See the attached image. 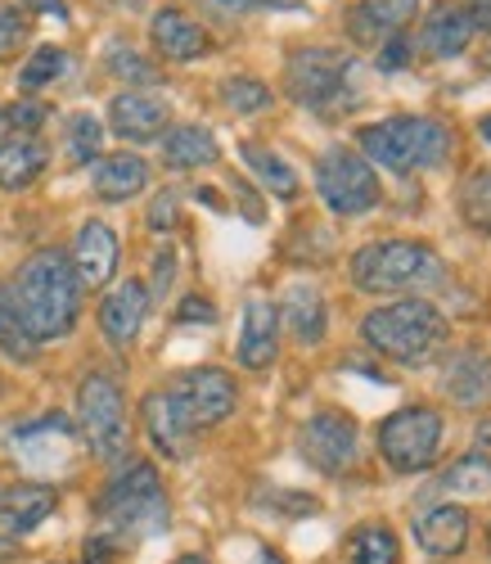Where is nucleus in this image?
Segmentation results:
<instances>
[{"label": "nucleus", "instance_id": "nucleus-1", "mask_svg": "<svg viewBox=\"0 0 491 564\" xmlns=\"http://www.w3.org/2000/svg\"><path fill=\"white\" fill-rule=\"evenodd\" d=\"M6 290H10V303L23 316L28 335L36 344L64 339L73 325H77L81 285H77V271H73V262H68L64 249H36L14 271V280H6Z\"/></svg>", "mask_w": 491, "mask_h": 564}, {"label": "nucleus", "instance_id": "nucleus-31", "mask_svg": "<svg viewBox=\"0 0 491 564\" xmlns=\"http://www.w3.org/2000/svg\"><path fill=\"white\" fill-rule=\"evenodd\" d=\"M460 213L478 235H491V167H478L460 185Z\"/></svg>", "mask_w": 491, "mask_h": 564}, {"label": "nucleus", "instance_id": "nucleus-21", "mask_svg": "<svg viewBox=\"0 0 491 564\" xmlns=\"http://www.w3.org/2000/svg\"><path fill=\"white\" fill-rule=\"evenodd\" d=\"M473 19H469V6H460V0H437L428 23H424V51L433 59H456L469 51L473 41Z\"/></svg>", "mask_w": 491, "mask_h": 564}, {"label": "nucleus", "instance_id": "nucleus-39", "mask_svg": "<svg viewBox=\"0 0 491 564\" xmlns=\"http://www.w3.org/2000/svg\"><path fill=\"white\" fill-rule=\"evenodd\" d=\"M23 41H28V19H23V10L0 6V59L19 55V45H23Z\"/></svg>", "mask_w": 491, "mask_h": 564}, {"label": "nucleus", "instance_id": "nucleus-19", "mask_svg": "<svg viewBox=\"0 0 491 564\" xmlns=\"http://www.w3.org/2000/svg\"><path fill=\"white\" fill-rule=\"evenodd\" d=\"M150 36H154V51L163 59H172V64H194V59L208 55V32L194 23L185 10H176V6H167V10L154 14Z\"/></svg>", "mask_w": 491, "mask_h": 564}, {"label": "nucleus", "instance_id": "nucleus-34", "mask_svg": "<svg viewBox=\"0 0 491 564\" xmlns=\"http://www.w3.org/2000/svg\"><path fill=\"white\" fill-rule=\"evenodd\" d=\"M105 150V127L95 122L90 113H73L68 118V154L73 163H95Z\"/></svg>", "mask_w": 491, "mask_h": 564}, {"label": "nucleus", "instance_id": "nucleus-2", "mask_svg": "<svg viewBox=\"0 0 491 564\" xmlns=\"http://www.w3.org/2000/svg\"><path fill=\"white\" fill-rule=\"evenodd\" d=\"M361 339H365L370 352L415 370V366H428L441 348H447L451 325H447V316H441L428 299H397L388 307L365 312Z\"/></svg>", "mask_w": 491, "mask_h": 564}, {"label": "nucleus", "instance_id": "nucleus-10", "mask_svg": "<svg viewBox=\"0 0 491 564\" xmlns=\"http://www.w3.org/2000/svg\"><path fill=\"white\" fill-rule=\"evenodd\" d=\"M167 393H172V406H176V415L185 420L189 434L217 430L221 420H230V411H234V402H239L234 380H230L221 366H194V370H185Z\"/></svg>", "mask_w": 491, "mask_h": 564}, {"label": "nucleus", "instance_id": "nucleus-22", "mask_svg": "<svg viewBox=\"0 0 491 564\" xmlns=\"http://www.w3.org/2000/svg\"><path fill=\"white\" fill-rule=\"evenodd\" d=\"M140 420H144V434H150L159 456H167V460H185L189 456V430H185V420L176 415L167 389H159V393H150L140 402Z\"/></svg>", "mask_w": 491, "mask_h": 564}, {"label": "nucleus", "instance_id": "nucleus-49", "mask_svg": "<svg viewBox=\"0 0 491 564\" xmlns=\"http://www.w3.org/2000/svg\"><path fill=\"white\" fill-rule=\"evenodd\" d=\"M176 564H208V560H204V555H181Z\"/></svg>", "mask_w": 491, "mask_h": 564}, {"label": "nucleus", "instance_id": "nucleus-42", "mask_svg": "<svg viewBox=\"0 0 491 564\" xmlns=\"http://www.w3.org/2000/svg\"><path fill=\"white\" fill-rule=\"evenodd\" d=\"M172 280H176V253H172V249H159V258H154V285H150V303H154V299H163V294L172 290Z\"/></svg>", "mask_w": 491, "mask_h": 564}, {"label": "nucleus", "instance_id": "nucleus-52", "mask_svg": "<svg viewBox=\"0 0 491 564\" xmlns=\"http://www.w3.org/2000/svg\"><path fill=\"white\" fill-rule=\"evenodd\" d=\"M487 73H491V51H487Z\"/></svg>", "mask_w": 491, "mask_h": 564}, {"label": "nucleus", "instance_id": "nucleus-4", "mask_svg": "<svg viewBox=\"0 0 491 564\" xmlns=\"http://www.w3.org/2000/svg\"><path fill=\"white\" fill-rule=\"evenodd\" d=\"M361 159L370 167H388L397 176L411 172H428L451 159V131L437 118H419V113H402V118H383L361 127L357 135Z\"/></svg>", "mask_w": 491, "mask_h": 564}, {"label": "nucleus", "instance_id": "nucleus-29", "mask_svg": "<svg viewBox=\"0 0 491 564\" xmlns=\"http://www.w3.org/2000/svg\"><path fill=\"white\" fill-rule=\"evenodd\" d=\"M437 488L451 497H491V456H482V452L460 456L447 475L437 479Z\"/></svg>", "mask_w": 491, "mask_h": 564}, {"label": "nucleus", "instance_id": "nucleus-13", "mask_svg": "<svg viewBox=\"0 0 491 564\" xmlns=\"http://www.w3.org/2000/svg\"><path fill=\"white\" fill-rule=\"evenodd\" d=\"M59 506V492L51 484H10L0 488V542H19L41 520H51V510Z\"/></svg>", "mask_w": 491, "mask_h": 564}, {"label": "nucleus", "instance_id": "nucleus-27", "mask_svg": "<svg viewBox=\"0 0 491 564\" xmlns=\"http://www.w3.org/2000/svg\"><path fill=\"white\" fill-rule=\"evenodd\" d=\"M239 154H243V163H249V172L266 185V191L275 195V199H293L298 195V172H293L275 150H266V145H258V140H243L239 145Z\"/></svg>", "mask_w": 491, "mask_h": 564}, {"label": "nucleus", "instance_id": "nucleus-46", "mask_svg": "<svg viewBox=\"0 0 491 564\" xmlns=\"http://www.w3.org/2000/svg\"><path fill=\"white\" fill-rule=\"evenodd\" d=\"M194 195H199V199H204V204H208L212 213H226V204H221V195H217V191H208V185H204V191H194Z\"/></svg>", "mask_w": 491, "mask_h": 564}, {"label": "nucleus", "instance_id": "nucleus-43", "mask_svg": "<svg viewBox=\"0 0 491 564\" xmlns=\"http://www.w3.org/2000/svg\"><path fill=\"white\" fill-rule=\"evenodd\" d=\"M176 321H185V325H194V321H199V325H212V321H217V307H212L208 299H199V294H189V299L181 303Z\"/></svg>", "mask_w": 491, "mask_h": 564}, {"label": "nucleus", "instance_id": "nucleus-7", "mask_svg": "<svg viewBox=\"0 0 491 564\" xmlns=\"http://www.w3.org/2000/svg\"><path fill=\"white\" fill-rule=\"evenodd\" d=\"M316 191L329 204V213H338V217H361L383 204V185H379L374 167L342 145H329L316 159Z\"/></svg>", "mask_w": 491, "mask_h": 564}, {"label": "nucleus", "instance_id": "nucleus-38", "mask_svg": "<svg viewBox=\"0 0 491 564\" xmlns=\"http://www.w3.org/2000/svg\"><path fill=\"white\" fill-rule=\"evenodd\" d=\"M204 10L234 19V14H253V10H303V0H204Z\"/></svg>", "mask_w": 491, "mask_h": 564}, {"label": "nucleus", "instance_id": "nucleus-18", "mask_svg": "<svg viewBox=\"0 0 491 564\" xmlns=\"http://www.w3.org/2000/svg\"><path fill=\"white\" fill-rule=\"evenodd\" d=\"M441 393H447L456 406H469V411L491 406V357L478 352V348L456 352L447 361V370H441Z\"/></svg>", "mask_w": 491, "mask_h": 564}, {"label": "nucleus", "instance_id": "nucleus-25", "mask_svg": "<svg viewBox=\"0 0 491 564\" xmlns=\"http://www.w3.org/2000/svg\"><path fill=\"white\" fill-rule=\"evenodd\" d=\"M51 167V150L41 135H10L0 145V191H28Z\"/></svg>", "mask_w": 491, "mask_h": 564}, {"label": "nucleus", "instance_id": "nucleus-9", "mask_svg": "<svg viewBox=\"0 0 491 564\" xmlns=\"http://www.w3.org/2000/svg\"><path fill=\"white\" fill-rule=\"evenodd\" d=\"M77 430L100 460H118L127 452V406L122 389L109 375H86L77 389Z\"/></svg>", "mask_w": 491, "mask_h": 564}, {"label": "nucleus", "instance_id": "nucleus-12", "mask_svg": "<svg viewBox=\"0 0 491 564\" xmlns=\"http://www.w3.org/2000/svg\"><path fill=\"white\" fill-rule=\"evenodd\" d=\"M118 253H122V245H118V230L109 221H100V217L81 221L73 258H68L73 271H77V285L81 290H105L113 280V271H118Z\"/></svg>", "mask_w": 491, "mask_h": 564}, {"label": "nucleus", "instance_id": "nucleus-41", "mask_svg": "<svg viewBox=\"0 0 491 564\" xmlns=\"http://www.w3.org/2000/svg\"><path fill=\"white\" fill-rule=\"evenodd\" d=\"M176 221H181V199H176V191H163L150 204V230H176Z\"/></svg>", "mask_w": 491, "mask_h": 564}, {"label": "nucleus", "instance_id": "nucleus-36", "mask_svg": "<svg viewBox=\"0 0 491 564\" xmlns=\"http://www.w3.org/2000/svg\"><path fill=\"white\" fill-rule=\"evenodd\" d=\"M109 73H113V77H122V82H135V86L159 82V68H154L150 59H144L140 51L122 45V41H113V45H109Z\"/></svg>", "mask_w": 491, "mask_h": 564}, {"label": "nucleus", "instance_id": "nucleus-32", "mask_svg": "<svg viewBox=\"0 0 491 564\" xmlns=\"http://www.w3.org/2000/svg\"><path fill=\"white\" fill-rule=\"evenodd\" d=\"M221 100H226V109H234V113H266L271 109V86L266 82H258V77H226L221 82Z\"/></svg>", "mask_w": 491, "mask_h": 564}, {"label": "nucleus", "instance_id": "nucleus-33", "mask_svg": "<svg viewBox=\"0 0 491 564\" xmlns=\"http://www.w3.org/2000/svg\"><path fill=\"white\" fill-rule=\"evenodd\" d=\"M64 73H68V51H59V45H41V51L23 64L19 86H23V90H41V86L59 82Z\"/></svg>", "mask_w": 491, "mask_h": 564}, {"label": "nucleus", "instance_id": "nucleus-37", "mask_svg": "<svg viewBox=\"0 0 491 564\" xmlns=\"http://www.w3.org/2000/svg\"><path fill=\"white\" fill-rule=\"evenodd\" d=\"M45 118H51V109H45L41 100H14L10 109H0V127H10V131H19V135L41 131Z\"/></svg>", "mask_w": 491, "mask_h": 564}, {"label": "nucleus", "instance_id": "nucleus-5", "mask_svg": "<svg viewBox=\"0 0 491 564\" xmlns=\"http://www.w3.org/2000/svg\"><path fill=\"white\" fill-rule=\"evenodd\" d=\"M100 520H105V533L118 542L167 533L172 510H167L163 479L150 460H131L109 479V488L100 497Z\"/></svg>", "mask_w": 491, "mask_h": 564}, {"label": "nucleus", "instance_id": "nucleus-48", "mask_svg": "<svg viewBox=\"0 0 491 564\" xmlns=\"http://www.w3.org/2000/svg\"><path fill=\"white\" fill-rule=\"evenodd\" d=\"M478 135H482V140H487V145H491V113H487V118L478 122Z\"/></svg>", "mask_w": 491, "mask_h": 564}, {"label": "nucleus", "instance_id": "nucleus-15", "mask_svg": "<svg viewBox=\"0 0 491 564\" xmlns=\"http://www.w3.org/2000/svg\"><path fill=\"white\" fill-rule=\"evenodd\" d=\"M73 438H77L73 420H68V415H59V411H55V415L32 420V425H23V430H14V447H19V456H23L32 469H55V465H68Z\"/></svg>", "mask_w": 491, "mask_h": 564}, {"label": "nucleus", "instance_id": "nucleus-26", "mask_svg": "<svg viewBox=\"0 0 491 564\" xmlns=\"http://www.w3.org/2000/svg\"><path fill=\"white\" fill-rule=\"evenodd\" d=\"M163 163L172 172H189V167H212L221 163V145H217V135L208 127H172L163 135Z\"/></svg>", "mask_w": 491, "mask_h": 564}, {"label": "nucleus", "instance_id": "nucleus-24", "mask_svg": "<svg viewBox=\"0 0 491 564\" xmlns=\"http://www.w3.org/2000/svg\"><path fill=\"white\" fill-rule=\"evenodd\" d=\"M288 330L298 344H320L325 339V325H329V307H325V294L312 285V280H293L284 290V303H280Z\"/></svg>", "mask_w": 491, "mask_h": 564}, {"label": "nucleus", "instance_id": "nucleus-20", "mask_svg": "<svg viewBox=\"0 0 491 564\" xmlns=\"http://www.w3.org/2000/svg\"><path fill=\"white\" fill-rule=\"evenodd\" d=\"M415 542L419 551L437 555V560H451L469 546V510L465 506H428L419 520H415Z\"/></svg>", "mask_w": 491, "mask_h": 564}, {"label": "nucleus", "instance_id": "nucleus-50", "mask_svg": "<svg viewBox=\"0 0 491 564\" xmlns=\"http://www.w3.org/2000/svg\"><path fill=\"white\" fill-rule=\"evenodd\" d=\"M113 6H127L131 10V6H140V0H113Z\"/></svg>", "mask_w": 491, "mask_h": 564}, {"label": "nucleus", "instance_id": "nucleus-6", "mask_svg": "<svg viewBox=\"0 0 491 564\" xmlns=\"http://www.w3.org/2000/svg\"><path fill=\"white\" fill-rule=\"evenodd\" d=\"M352 77V55L334 51V45H307L293 51L284 64V90L293 105L316 109V113H348L357 105V90L348 86Z\"/></svg>", "mask_w": 491, "mask_h": 564}, {"label": "nucleus", "instance_id": "nucleus-35", "mask_svg": "<svg viewBox=\"0 0 491 564\" xmlns=\"http://www.w3.org/2000/svg\"><path fill=\"white\" fill-rule=\"evenodd\" d=\"M361 14L383 32H402L406 23H415L419 0H361Z\"/></svg>", "mask_w": 491, "mask_h": 564}, {"label": "nucleus", "instance_id": "nucleus-47", "mask_svg": "<svg viewBox=\"0 0 491 564\" xmlns=\"http://www.w3.org/2000/svg\"><path fill=\"white\" fill-rule=\"evenodd\" d=\"M253 564H284V560H280L275 551H258V560H253Z\"/></svg>", "mask_w": 491, "mask_h": 564}, {"label": "nucleus", "instance_id": "nucleus-3", "mask_svg": "<svg viewBox=\"0 0 491 564\" xmlns=\"http://www.w3.org/2000/svg\"><path fill=\"white\" fill-rule=\"evenodd\" d=\"M352 285L361 294L419 299L447 285V262L419 240H374L352 253Z\"/></svg>", "mask_w": 491, "mask_h": 564}, {"label": "nucleus", "instance_id": "nucleus-44", "mask_svg": "<svg viewBox=\"0 0 491 564\" xmlns=\"http://www.w3.org/2000/svg\"><path fill=\"white\" fill-rule=\"evenodd\" d=\"M19 6H28V10H41V14H55L59 23H68V6H64V0H19Z\"/></svg>", "mask_w": 491, "mask_h": 564}, {"label": "nucleus", "instance_id": "nucleus-14", "mask_svg": "<svg viewBox=\"0 0 491 564\" xmlns=\"http://www.w3.org/2000/svg\"><path fill=\"white\" fill-rule=\"evenodd\" d=\"M172 122V109L163 96H150V90H122L109 105V127L113 135L131 140V145H144V140H159Z\"/></svg>", "mask_w": 491, "mask_h": 564}, {"label": "nucleus", "instance_id": "nucleus-23", "mask_svg": "<svg viewBox=\"0 0 491 564\" xmlns=\"http://www.w3.org/2000/svg\"><path fill=\"white\" fill-rule=\"evenodd\" d=\"M90 185L95 195L109 199V204H122V199H135L144 185H150V163L140 154H100L95 159V172H90Z\"/></svg>", "mask_w": 491, "mask_h": 564}, {"label": "nucleus", "instance_id": "nucleus-51", "mask_svg": "<svg viewBox=\"0 0 491 564\" xmlns=\"http://www.w3.org/2000/svg\"><path fill=\"white\" fill-rule=\"evenodd\" d=\"M487 555H491V524H487Z\"/></svg>", "mask_w": 491, "mask_h": 564}, {"label": "nucleus", "instance_id": "nucleus-16", "mask_svg": "<svg viewBox=\"0 0 491 564\" xmlns=\"http://www.w3.org/2000/svg\"><path fill=\"white\" fill-rule=\"evenodd\" d=\"M144 312H150V290L140 280H118V285L105 294L100 303V330L113 348H131L140 325H144Z\"/></svg>", "mask_w": 491, "mask_h": 564}, {"label": "nucleus", "instance_id": "nucleus-17", "mask_svg": "<svg viewBox=\"0 0 491 564\" xmlns=\"http://www.w3.org/2000/svg\"><path fill=\"white\" fill-rule=\"evenodd\" d=\"M275 352H280V307L271 299H249L234 357L243 370H266L275 361Z\"/></svg>", "mask_w": 491, "mask_h": 564}, {"label": "nucleus", "instance_id": "nucleus-28", "mask_svg": "<svg viewBox=\"0 0 491 564\" xmlns=\"http://www.w3.org/2000/svg\"><path fill=\"white\" fill-rule=\"evenodd\" d=\"M348 564H402V542L388 524H361L348 538Z\"/></svg>", "mask_w": 491, "mask_h": 564}, {"label": "nucleus", "instance_id": "nucleus-8", "mask_svg": "<svg viewBox=\"0 0 491 564\" xmlns=\"http://www.w3.org/2000/svg\"><path fill=\"white\" fill-rule=\"evenodd\" d=\"M441 447V415L433 406H402L379 425V456L397 475H419L437 460Z\"/></svg>", "mask_w": 491, "mask_h": 564}, {"label": "nucleus", "instance_id": "nucleus-11", "mask_svg": "<svg viewBox=\"0 0 491 564\" xmlns=\"http://www.w3.org/2000/svg\"><path fill=\"white\" fill-rule=\"evenodd\" d=\"M298 447H303L307 465H316L320 475H348L357 465V452H361L357 420L342 415V411H316L298 434Z\"/></svg>", "mask_w": 491, "mask_h": 564}, {"label": "nucleus", "instance_id": "nucleus-30", "mask_svg": "<svg viewBox=\"0 0 491 564\" xmlns=\"http://www.w3.org/2000/svg\"><path fill=\"white\" fill-rule=\"evenodd\" d=\"M0 352H6L10 361H19V366L36 361V352H41V344L28 335L23 316L14 312V303H10V290H6V285H0Z\"/></svg>", "mask_w": 491, "mask_h": 564}, {"label": "nucleus", "instance_id": "nucleus-40", "mask_svg": "<svg viewBox=\"0 0 491 564\" xmlns=\"http://www.w3.org/2000/svg\"><path fill=\"white\" fill-rule=\"evenodd\" d=\"M379 73H402L406 64H411V41L402 36V32H392L388 41H383V51H379Z\"/></svg>", "mask_w": 491, "mask_h": 564}, {"label": "nucleus", "instance_id": "nucleus-45", "mask_svg": "<svg viewBox=\"0 0 491 564\" xmlns=\"http://www.w3.org/2000/svg\"><path fill=\"white\" fill-rule=\"evenodd\" d=\"M469 19L478 32H491V0H469Z\"/></svg>", "mask_w": 491, "mask_h": 564}]
</instances>
